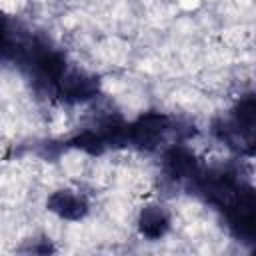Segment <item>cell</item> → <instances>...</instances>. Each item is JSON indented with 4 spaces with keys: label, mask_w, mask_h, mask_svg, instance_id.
Here are the masks:
<instances>
[{
    "label": "cell",
    "mask_w": 256,
    "mask_h": 256,
    "mask_svg": "<svg viewBox=\"0 0 256 256\" xmlns=\"http://www.w3.org/2000/svg\"><path fill=\"white\" fill-rule=\"evenodd\" d=\"M164 226H166V218H164V214H162L158 208H156V210H146V212H144L142 228H144L146 234H150V236H158V234H162Z\"/></svg>",
    "instance_id": "cell-1"
}]
</instances>
